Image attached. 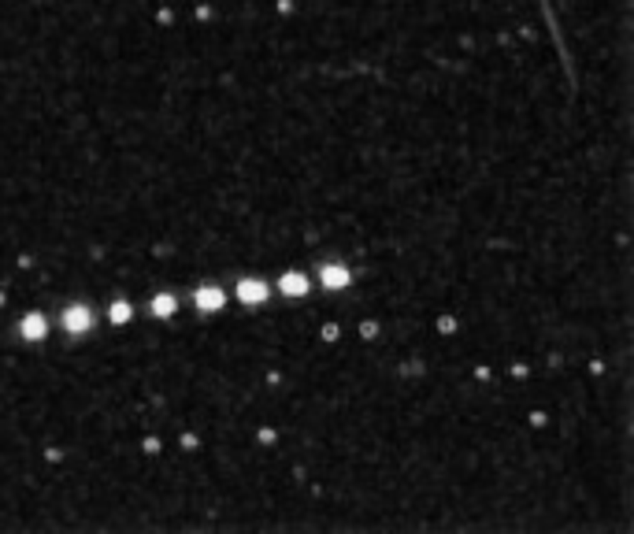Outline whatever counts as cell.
Returning <instances> with one entry per match:
<instances>
[{"label": "cell", "mask_w": 634, "mask_h": 534, "mask_svg": "<svg viewBox=\"0 0 634 534\" xmlns=\"http://www.w3.org/2000/svg\"><path fill=\"white\" fill-rule=\"evenodd\" d=\"M63 323H67L71 334H86V330L93 327V312L86 308V304H74V308L63 312Z\"/></svg>", "instance_id": "obj_1"}, {"label": "cell", "mask_w": 634, "mask_h": 534, "mask_svg": "<svg viewBox=\"0 0 634 534\" xmlns=\"http://www.w3.org/2000/svg\"><path fill=\"white\" fill-rule=\"evenodd\" d=\"M193 301H197V308H201V312H216V308H223V301H226V297H223V289H219V286H201Z\"/></svg>", "instance_id": "obj_2"}, {"label": "cell", "mask_w": 634, "mask_h": 534, "mask_svg": "<svg viewBox=\"0 0 634 534\" xmlns=\"http://www.w3.org/2000/svg\"><path fill=\"white\" fill-rule=\"evenodd\" d=\"M323 286H327V289H345L349 286V271L341 264H327V267H323Z\"/></svg>", "instance_id": "obj_3"}, {"label": "cell", "mask_w": 634, "mask_h": 534, "mask_svg": "<svg viewBox=\"0 0 634 534\" xmlns=\"http://www.w3.org/2000/svg\"><path fill=\"white\" fill-rule=\"evenodd\" d=\"M19 334L26 338V342H38V338H45V334H48V323H45V316H38V312H34V316H26V319H23V330H19Z\"/></svg>", "instance_id": "obj_4"}, {"label": "cell", "mask_w": 634, "mask_h": 534, "mask_svg": "<svg viewBox=\"0 0 634 534\" xmlns=\"http://www.w3.org/2000/svg\"><path fill=\"white\" fill-rule=\"evenodd\" d=\"M238 294H241V301H245V304H264L267 301V286L252 279V282H241Z\"/></svg>", "instance_id": "obj_5"}, {"label": "cell", "mask_w": 634, "mask_h": 534, "mask_svg": "<svg viewBox=\"0 0 634 534\" xmlns=\"http://www.w3.org/2000/svg\"><path fill=\"white\" fill-rule=\"evenodd\" d=\"M282 289L297 297V294H304V289H308V279H301V274H286V279H282Z\"/></svg>", "instance_id": "obj_6"}, {"label": "cell", "mask_w": 634, "mask_h": 534, "mask_svg": "<svg viewBox=\"0 0 634 534\" xmlns=\"http://www.w3.org/2000/svg\"><path fill=\"white\" fill-rule=\"evenodd\" d=\"M152 312H156V316H160V312H164V316H171V312H174V301H171L167 294H164V301L156 297V301H152Z\"/></svg>", "instance_id": "obj_7"}]
</instances>
